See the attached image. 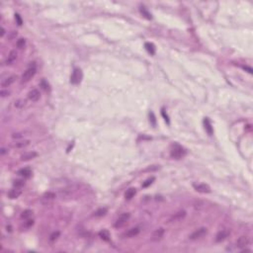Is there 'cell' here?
Returning a JSON list of instances; mask_svg holds the SVG:
<instances>
[{
    "label": "cell",
    "mask_w": 253,
    "mask_h": 253,
    "mask_svg": "<svg viewBox=\"0 0 253 253\" xmlns=\"http://www.w3.org/2000/svg\"><path fill=\"white\" fill-rule=\"evenodd\" d=\"M164 233H165L164 228H162V227L158 228V230L153 231V233L151 234L150 240H151V241H154V242L159 241V240L162 239V237L164 236Z\"/></svg>",
    "instance_id": "obj_5"
},
{
    "label": "cell",
    "mask_w": 253,
    "mask_h": 253,
    "mask_svg": "<svg viewBox=\"0 0 253 253\" xmlns=\"http://www.w3.org/2000/svg\"><path fill=\"white\" fill-rule=\"evenodd\" d=\"M81 78H82V72L79 68H75L72 72V75L70 77V81L73 84H77L81 81Z\"/></svg>",
    "instance_id": "obj_6"
},
{
    "label": "cell",
    "mask_w": 253,
    "mask_h": 253,
    "mask_svg": "<svg viewBox=\"0 0 253 253\" xmlns=\"http://www.w3.org/2000/svg\"><path fill=\"white\" fill-rule=\"evenodd\" d=\"M186 216V212L185 211H179L177 212L176 214H174V215L172 216V218L170 219V221H179L183 220V219Z\"/></svg>",
    "instance_id": "obj_13"
},
{
    "label": "cell",
    "mask_w": 253,
    "mask_h": 253,
    "mask_svg": "<svg viewBox=\"0 0 253 253\" xmlns=\"http://www.w3.org/2000/svg\"><path fill=\"white\" fill-rule=\"evenodd\" d=\"M54 198H55V194L54 192H47L43 195L42 202L43 203H50L52 200H54Z\"/></svg>",
    "instance_id": "obj_12"
},
{
    "label": "cell",
    "mask_w": 253,
    "mask_h": 253,
    "mask_svg": "<svg viewBox=\"0 0 253 253\" xmlns=\"http://www.w3.org/2000/svg\"><path fill=\"white\" fill-rule=\"evenodd\" d=\"M59 235H61V232H59V231H57V230L54 231V232L50 235V241H54V240H57V238L59 237Z\"/></svg>",
    "instance_id": "obj_26"
},
{
    "label": "cell",
    "mask_w": 253,
    "mask_h": 253,
    "mask_svg": "<svg viewBox=\"0 0 253 253\" xmlns=\"http://www.w3.org/2000/svg\"><path fill=\"white\" fill-rule=\"evenodd\" d=\"M141 13L143 14V15L145 17V18H148V19H151V14L150 13H148V11L145 10V9L143 8V7H141Z\"/></svg>",
    "instance_id": "obj_31"
},
{
    "label": "cell",
    "mask_w": 253,
    "mask_h": 253,
    "mask_svg": "<svg viewBox=\"0 0 253 253\" xmlns=\"http://www.w3.org/2000/svg\"><path fill=\"white\" fill-rule=\"evenodd\" d=\"M0 95H1V97H6V96L10 95V92H9L8 90H1V92H0Z\"/></svg>",
    "instance_id": "obj_36"
},
{
    "label": "cell",
    "mask_w": 253,
    "mask_h": 253,
    "mask_svg": "<svg viewBox=\"0 0 253 253\" xmlns=\"http://www.w3.org/2000/svg\"><path fill=\"white\" fill-rule=\"evenodd\" d=\"M24 184H25V182H24L23 180H21V179H17V180H15V181L13 182L14 187L19 188V189H20V188H22L24 186Z\"/></svg>",
    "instance_id": "obj_27"
},
{
    "label": "cell",
    "mask_w": 253,
    "mask_h": 253,
    "mask_svg": "<svg viewBox=\"0 0 253 253\" xmlns=\"http://www.w3.org/2000/svg\"><path fill=\"white\" fill-rule=\"evenodd\" d=\"M204 125H205V130L207 131V132H208L210 136H212V134H213V132H214V131H213V127H212V125H211V123H210L208 118H205Z\"/></svg>",
    "instance_id": "obj_19"
},
{
    "label": "cell",
    "mask_w": 253,
    "mask_h": 253,
    "mask_svg": "<svg viewBox=\"0 0 253 253\" xmlns=\"http://www.w3.org/2000/svg\"><path fill=\"white\" fill-rule=\"evenodd\" d=\"M149 118H150V119H149V121H151V123H152L153 126H155V124H156V120H155V117H154V114H153L152 112L149 113Z\"/></svg>",
    "instance_id": "obj_33"
},
{
    "label": "cell",
    "mask_w": 253,
    "mask_h": 253,
    "mask_svg": "<svg viewBox=\"0 0 253 253\" xmlns=\"http://www.w3.org/2000/svg\"><path fill=\"white\" fill-rule=\"evenodd\" d=\"M230 234V231L226 230H221L218 232V234L216 235V242H221L225 239L226 237L228 236Z\"/></svg>",
    "instance_id": "obj_10"
},
{
    "label": "cell",
    "mask_w": 253,
    "mask_h": 253,
    "mask_svg": "<svg viewBox=\"0 0 253 253\" xmlns=\"http://www.w3.org/2000/svg\"><path fill=\"white\" fill-rule=\"evenodd\" d=\"M6 152V149L5 148H2V150H1V154H4Z\"/></svg>",
    "instance_id": "obj_41"
},
{
    "label": "cell",
    "mask_w": 253,
    "mask_h": 253,
    "mask_svg": "<svg viewBox=\"0 0 253 253\" xmlns=\"http://www.w3.org/2000/svg\"><path fill=\"white\" fill-rule=\"evenodd\" d=\"M15 79H16V76H9V77H7V78H5V79H3V80H2V82H1V86L2 87H8V86H10L12 83L14 82V81H15Z\"/></svg>",
    "instance_id": "obj_18"
},
{
    "label": "cell",
    "mask_w": 253,
    "mask_h": 253,
    "mask_svg": "<svg viewBox=\"0 0 253 253\" xmlns=\"http://www.w3.org/2000/svg\"><path fill=\"white\" fill-rule=\"evenodd\" d=\"M29 144H30V141H29V139H24V141H17V143H14V148H26V146H28Z\"/></svg>",
    "instance_id": "obj_20"
},
{
    "label": "cell",
    "mask_w": 253,
    "mask_h": 253,
    "mask_svg": "<svg viewBox=\"0 0 253 253\" xmlns=\"http://www.w3.org/2000/svg\"><path fill=\"white\" fill-rule=\"evenodd\" d=\"M130 216H131V215H130L129 213L122 214V215L119 216V219L116 221L114 226L116 228H121V227H123V226H125L127 225V223H128V221H129Z\"/></svg>",
    "instance_id": "obj_1"
},
{
    "label": "cell",
    "mask_w": 253,
    "mask_h": 253,
    "mask_svg": "<svg viewBox=\"0 0 253 253\" xmlns=\"http://www.w3.org/2000/svg\"><path fill=\"white\" fill-rule=\"evenodd\" d=\"M25 105H26V101L25 100L19 99V100L15 101V107H17V108H23Z\"/></svg>",
    "instance_id": "obj_29"
},
{
    "label": "cell",
    "mask_w": 253,
    "mask_h": 253,
    "mask_svg": "<svg viewBox=\"0 0 253 253\" xmlns=\"http://www.w3.org/2000/svg\"><path fill=\"white\" fill-rule=\"evenodd\" d=\"M17 59V52L16 50H11L10 54H8V57L6 59L5 63L6 64H12Z\"/></svg>",
    "instance_id": "obj_16"
},
{
    "label": "cell",
    "mask_w": 253,
    "mask_h": 253,
    "mask_svg": "<svg viewBox=\"0 0 253 253\" xmlns=\"http://www.w3.org/2000/svg\"><path fill=\"white\" fill-rule=\"evenodd\" d=\"M35 73H36L35 64H33V65L31 64L30 67H29L27 70H26L23 73V75H22V81H23V82H27V81H29L34 75H35Z\"/></svg>",
    "instance_id": "obj_3"
},
{
    "label": "cell",
    "mask_w": 253,
    "mask_h": 253,
    "mask_svg": "<svg viewBox=\"0 0 253 253\" xmlns=\"http://www.w3.org/2000/svg\"><path fill=\"white\" fill-rule=\"evenodd\" d=\"M18 174L24 178H29V177H31V175H32V170L28 167L22 168V169H20L18 171Z\"/></svg>",
    "instance_id": "obj_17"
},
{
    "label": "cell",
    "mask_w": 253,
    "mask_h": 253,
    "mask_svg": "<svg viewBox=\"0 0 253 253\" xmlns=\"http://www.w3.org/2000/svg\"><path fill=\"white\" fill-rule=\"evenodd\" d=\"M136 194V189H134V188H130V189L127 190V192L125 193V198H126V200H131L134 198Z\"/></svg>",
    "instance_id": "obj_21"
},
{
    "label": "cell",
    "mask_w": 253,
    "mask_h": 253,
    "mask_svg": "<svg viewBox=\"0 0 253 253\" xmlns=\"http://www.w3.org/2000/svg\"><path fill=\"white\" fill-rule=\"evenodd\" d=\"M106 214H107V209H106V208H101L99 210H97V211L94 213V216H105Z\"/></svg>",
    "instance_id": "obj_25"
},
{
    "label": "cell",
    "mask_w": 253,
    "mask_h": 253,
    "mask_svg": "<svg viewBox=\"0 0 253 253\" xmlns=\"http://www.w3.org/2000/svg\"><path fill=\"white\" fill-rule=\"evenodd\" d=\"M144 48H145V50H148L150 54H155V47H154L152 43H145V44H144Z\"/></svg>",
    "instance_id": "obj_23"
},
{
    "label": "cell",
    "mask_w": 253,
    "mask_h": 253,
    "mask_svg": "<svg viewBox=\"0 0 253 253\" xmlns=\"http://www.w3.org/2000/svg\"><path fill=\"white\" fill-rule=\"evenodd\" d=\"M25 134H23L22 132H17V134H12V138L13 139H22Z\"/></svg>",
    "instance_id": "obj_34"
},
{
    "label": "cell",
    "mask_w": 253,
    "mask_h": 253,
    "mask_svg": "<svg viewBox=\"0 0 253 253\" xmlns=\"http://www.w3.org/2000/svg\"><path fill=\"white\" fill-rule=\"evenodd\" d=\"M32 216H33V211H31V210H25L22 213V215H21V218H22L23 220H29Z\"/></svg>",
    "instance_id": "obj_24"
},
{
    "label": "cell",
    "mask_w": 253,
    "mask_h": 253,
    "mask_svg": "<svg viewBox=\"0 0 253 253\" xmlns=\"http://www.w3.org/2000/svg\"><path fill=\"white\" fill-rule=\"evenodd\" d=\"M15 19H16V21H17V24H18L19 26H21L23 24L22 19H21V17H20V15H19V14H15Z\"/></svg>",
    "instance_id": "obj_35"
},
{
    "label": "cell",
    "mask_w": 253,
    "mask_h": 253,
    "mask_svg": "<svg viewBox=\"0 0 253 253\" xmlns=\"http://www.w3.org/2000/svg\"><path fill=\"white\" fill-rule=\"evenodd\" d=\"M161 114H162V116H163V118H164V120L166 122L168 123V124H169V119H168V116L167 115H165V113H164V110H162V112H161Z\"/></svg>",
    "instance_id": "obj_38"
},
{
    "label": "cell",
    "mask_w": 253,
    "mask_h": 253,
    "mask_svg": "<svg viewBox=\"0 0 253 253\" xmlns=\"http://www.w3.org/2000/svg\"><path fill=\"white\" fill-rule=\"evenodd\" d=\"M207 228L206 227H200L198 230H196L195 231H193L191 234L189 235V238L192 240H195V239H198V238H201L203 237L205 234H207Z\"/></svg>",
    "instance_id": "obj_4"
},
{
    "label": "cell",
    "mask_w": 253,
    "mask_h": 253,
    "mask_svg": "<svg viewBox=\"0 0 253 253\" xmlns=\"http://www.w3.org/2000/svg\"><path fill=\"white\" fill-rule=\"evenodd\" d=\"M243 68H244V69H247L249 73H252V69L250 68V67H248V66H243Z\"/></svg>",
    "instance_id": "obj_40"
},
{
    "label": "cell",
    "mask_w": 253,
    "mask_h": 253,
    "mask_svg": "<svg viewBox=\"0 0 253 253\" xmlns=\"http://www.w3.org/2000/svg\"><path fill=\"white\" fill-rule=\"evenodd\" d=\"M99 236L102 238L103 240H105V241H109L110 240V232L107 230H103L99 232Z\"/></svg>",
    "instance_id": "obj_22"
},
{
    "label": "cell",
    "mask_w": 253,
    "mask_h": 253,
    "mask_svg": "<svg viewBox=\"0 0 253 253\" xmlns=\"http://www.w3.org/2000/svg\"><path fill=\"white\" fill-rule=\"evenodd\" d=\"M33 225H34V221L29 219V220H27V221H25V225H24V226H25V228H29V227H31Z\"/></svg>",
    "instance_id": "obj_32"
},
{
    "label": "cell",
    "mask_w": 253,
    "mask_h": 253,
    "mask_svg": "<svg viewBox=\"0 0 253 253\" xmlns=\"http://www.w3.org/2000/svg\"><path fill=\"white\" fill-rule=\"evenodd\" d=\"M194 189L199 193H210L211 192V188H210L209 185L204 184V183H201V184H195Z\"/></svg>",
    "instance_id": "obj_8"
},
{
    "label": "cell",
    "mask_w": 253,
    "mask_h": 253,
    "mask_svg": "<svg viewBox=\"0 0 253 253\" xmlns=\"http://www.w3.org/2000/svg\"><path fill=\"white\" fill-rule=\"evenodd\" d=\"M154 180H155V178H154V177H151V178H149V179H148V180H146V181L144 182V183H143V188H146V187H148L149 185H151V184H152V182L154 181Z\"/></svg>",
    "instance_id": "obj_30"
},
{
    "label": "cell",
    "mask_w": 253,
    "mask_h": 253,
    "mask_svg": "<svg viewBox=\"0 0 253 253\" xmlns=\"http://www.w3.org/2000/svg\"><path fill=\"white\" fill-rule=\"evenodd\" d=\"M37 156V152L35 151H30V152H26L21 155V158L20 159L22 161H28V160H31L33 158H35Z\"/></svg>",
    "instance_id": "obj_15"
},
{
    "label": "cell",
    "mask_w": 253,
    "mask_h": 253,
    "mask_svg": "<svg viewBox=\"0 0 253 253\" xmlns=\"http://www.w3.org/2000/svg\"><path fill=\"white\" fill-rule=\"evenodd\" d=\"M185 153H186V151L183 149V148H181L180 145H174V148H172V150H171V157L175 158V159H180V158H182L183 156L185 155Z\"/></svg>",
    "instance_id": "obj_2"
},
{
    "label": "cell",
    "mask_w": 253,
    "mask_h": 253,
    "mask_svg": "<svg viewBox=\"0 0 253 253\" xmlns=\"http://www.w3.org/2000/svg\"><path fill=\"white\" fill-rule=\"evenodd\" d=\"M139 231H141V230H139V227H132V228H131V230H128L127 232H125L124 234H123V237H124V238L134 237V236H136V235L139 234Z\"/></svg>",
    "instance_id": "obj_9"
},
{
    "label": "cell",
    "mask_w": 253,
    "mask_h": 253,
    "mask_svg": "<svg viewBox=\"0 0 253 253\" xmlns=\"http://www.w3.org/2000/svg\"><path fill=\"white\" fill-rule=\"evenodd\" d=\"M41 85L43 86V88H44L45 90H48V89H49V84L47 83V81H45V80H42V82H41Z\"/></svg>",
    "instance_id": "obj_37"
},
{
    "label": "cell",
    "mask_w": 253,
    "mask_h": 253,
    "mask_svg": "<svg viewBox=\"0 0 253 253\" xmlns=\"http://www.w3.org/2000/svg\"><path fill=\"white\" fill-rule=\"evenodd\" d=\"M249 242H250L249 238H248L247 236H244V235H243V236H240L237 239L236 247L239 248V249H243V248H245L248 244H249Z\"/></svg>",
    "instance_id": "obj_7"
},
{
    "label": "cell",
    "mask_w": 253,
    "mask_h": 253,
    "mask_svg": "<svg viewBox=\"0 0 253 253\" xmlns=\"http://www.w3.org/2000/svg\"><path fill=\"white\" fill-rule=\"evenodd\" d=\"M4 34H5V29L2 27V28H1V33H0V36H1V37H3Z\"/></svg>",
    "instance_id": "obj_39"
},
{
    "label": "cell",
    "mask_w": 253,
    "mask_h": 253,
    "mask_svg": "<svg viewBox=\"0 0 253 253\" xmlns=\"http://www.w3.org/2000/svg\"><path fill=\"white\" fill-rule=\"evenodd\" d=\"M17 47L19 48V49H23L24 47H25L26 45V40L25 39H19L18 41H17Z\"/></svg>",
    "instance_id": "obj_28"
},
{
    "label": "cell",
    "mask_w": 253,
    "mask_h": 253,
    "mask_svg": "<svg viewBox=\"0 0 253 253\" xmlns=\"http://www.w3.org/2000/svg\"><path fill=\"white\" fill-rule=\"evenodd\" d=\"M21 194H22V191L19 188H14V189H12L8 192V197L10 199H17L19 198V196Z\"/></svg>",
    "instance_id": "obj_14"
},
{
    "label": "cell",
    "mask_w": 253,
    "mask_h": 253,
    "mask_svg": "<svg viewBox=\"0 0 253 253\" xmlns=\"http://www.w3.org/2000/svg\"><path fill=\"white\" fill-rule=\"evenodd\" d=\"M28 97H29V99H30L31 101L36 102V101H38L39 99H40V97H41L40 91H39L38 89H33V90H31L30 92H29Z\"/></svg>",
    "instance_id": "obj_11"
}]
</instances>
